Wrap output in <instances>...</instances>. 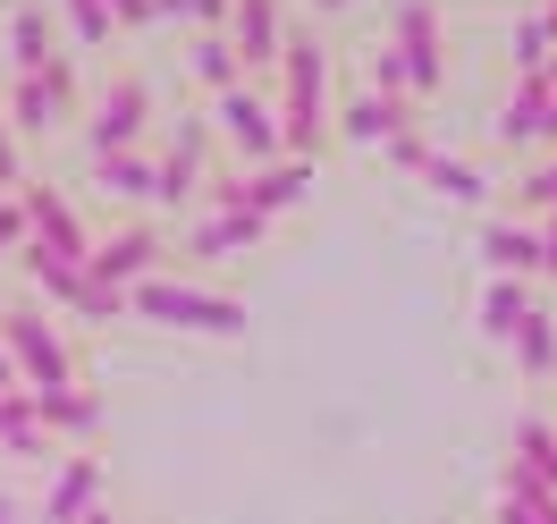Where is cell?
<instances>
[{
	"label": "cell",
	"instance_id": "6da1fadb",
	"mask_svg": "<svg viewBox=\"0 0 557 524\" xmlns=\"http://www.w3.org/2000/svg\"><path fill=\"white\" fill-rule=\"evenodd\" d=\"M278 153L313 161L321 136H330V42L321 35H287L278 51Z\"/></svg>",
	"mask_w": 557,
	"mask_h": 524
},
{
	"label": "cell",
	"instance_id": "7a4b0ae2",
	"mask_svg": "<svg viewBox=\"0 0 557 524\" xmlns=\"http://www.w3.org/2000/svg\"><path fill=\"white\" fill-rule=\"evenodd\" d=\"M127 314H136V321H161V330H186V339H245V305H237V296H211V288L161 280V271L127 288Z\"/></svg>",
	"mask_w": 557,
	"mask_h": 524
},
{
	"label": "cell",
	"instance_id": "3957f363",
	"mask_svg": "<svg viewBox=\"0 0 557 524\" xmlns=\"http://www.w3.org/2000/svg\"><path fill=\"white\" fill-rule=\"evenodd\" d=\"M203 195H211V211H262V220H278V211H296L313 195V161L278 153V161H262L245 178H203Z\"/></svg>",
	"mask_w": 557,
	"mask_h": 524
},
{
	"label": "cell",
	"instance_id": "277c9868",
	"mask_svg": "<svg viewBox=\"0 0 557 524\" xmlns=\"http://www.w3.org/2000/svg\"><path fill=\"white\" fill-rule=\"evenodd\" d=\"M152 136V85L144 76H110L102 102H94V127H85V153L110 161V153H144Z\"/></svg>",
	"mask_w": 557,
	"mask_h": 524
},
{
	"label": "cell",
	"instance_id": "5b68a950",
	"mask_svg": "<svg viewBox=\"0 0 557 524\" xmlns=\"http://www.w3.org/2000/svg\"><path fill=\"white\" fill-rule=\"evenodd\" d=\"M0 355H9L17 389H69V348H60L51 314H0Z\"/></svg>",
	"mask_w": 557,
	"mask_h": 524
},
{
	"label": "cell",
	"instance_id": "8992f818",
	"mask_svg": "<svg viewBox=\"0 0 557 524\" xmlns=\"http://www.w3.org/2000/svg\"><path fill=\"white\" fill-rule=\"evenodd\" d=\"M26 195H17V211H26V237L35 245H51L60 263H85L94 254V237H85V220H76V204L51 186V178H17Z\"/></svg>",
	"mask_w": 557,
	"mask_h": 524
},
{
	"label": "cell",
	"instance_id": "52a82bcc",
	"mask_svg": "<svg viewBox=\"0 0 557 524\" xmlns=\"http://www.w3.org/2000/svg\"><path fill=\"white\" fill-rule=\"evenodd\" d=\"M388 51L406 60V85H414V94H440L448 35H440V9H431V0H397V42H388Z\"/></svg>",
	"mask_w": 557,
	"mask_h": 524
},
{
	"label": "cell",
	"instance_id": "ba28073f",
	"mask_svg": "<svg viewBox=\"0 0 557 524\" xmlns=\"http://www.w3.org/2000/svg\"><path fill=\"white\" fill-rule=\"evenodd\" d=\"M69 102H76V69H69V60H51L42 76H17V85H9V119H17V136H51V127L69 119Z\"/></svg>",
	"mask_w": 557,
	"mask_h": 524
},
{
	"label": "cell",
	"instance_id": "9c48e42d",
	"mask_svg": "<svg viewBox=\"0 0 557 524\" xmlns=\"http://www.w3.org/2000/svg\"><path fill=\"white\" fill-rule=\"evenodd\" d=\"M220 136L262 170V161H278V110L262 102L253 85H228V94H220Z\"/></svg>",
	"mask_w": 557,
	"mask_h": 524
},
{
	"label": "cell",
	"instance_id": "30bf717a",
	"mask_svg": "<svg viewBox=\"0 0 557 524\" xmlns=\"http://www.w3.org/2000/svg\"><path fill=\"white\" fill-rule=\"evenodd\" d=\"M152 263H161V245H152V229H119V237H102L94 254H85V280H102V288H127L152 280Z\"/></svg>",
	"mask_w": 557,
	"mask_h": 524
},
{
	"label": "cell",
	"instance_id": "8fae6325",
	"mask_svg": "<svg viewBox=\"0 0 557 524\" xmlns=\"http://www.w3.org/2000/svg\"><path fill=\"white\" fill-rule=\"evenodd\" d=\"M203 153H211V127L203 119H177L170 144L152 153V161H161V204H186V195L203 186Z\"/></svg>",
	"mask_w": 557,
	"mask_h": 524
},
{
	"label": "cell",
	"instance_id": "7c38bea8",
	"mask_svg": "<svg viewBox=\"0 0 557 524\" xmlns=\"http://www.w3.org/2000/svg\"><path fill=\"white\" fill-rule=\"evenodd\" d=\"M228 42H237L245 69H278V51H287V35H278V0H228Z\"/></svg>",
	"mask_w": 557,
	"mask_h": 524
},
{
	"label": "cell",
	"instance_id": "4fadbf2b",
	"mask_svg": "<svg viewBox=\"0 0 557 524\" xmlns=\"http://www.w3.org/2000/svg\"><path fill=\"white\" fill-rule=\"evenodd\" d=\"M482 263H490V280H532V271H541V237H532L523 220H490Z\"/></svg>",
	"mask_w": 557,
	"mask_h": 524
},
{
	"label": "cell",
	"instance_id": "5bb4252c",
	"mask_svg": "<svg viewBox=\"0 0 557 524\" xmlns=\"http://www.w3.org/2000/svg\"><path fill=\"white\" fill-rule=\"evenodd\" d=\"M397 127H414V102H388V94H355L338 110V136L347 144H388Z\"/></svg>",
	"mask_w": 557,
	"mask_h": 524
},
{
	"label": "cell",
	"instance_id": "9a60e30c",
	"mask_svg": "<svg viewBox=\"0 0 557 524\" xmlns=\"http://www.w3.org/2000/svg\"><path fill=\"white\" fill-rule=\"evenodd\" d=\"M85 508H102V456H60V483H51V524H76Z\"/></svg>",
	"mask_w": 557,
	"mask_h": 524
},
{
	"label": "cell",
	"instance_id": "2e32d148",
	"mask_svg": "<svg viewBox=\"0 0 557 524\" xmlns=\"http://www.w3.org/2000/svg\"><path fill=\"white\" fill-rule=\"evenodd\" d=\"M262 229H271L262 211H203L186 254H245V245H262Z\"/></svg>",
	"mask_w": 557,
	"mask_h": 524
},
{
	"label": "cell",
	"instance_id": "e0dca14e",
	"mask_svg": "<svg viewBox=\"0 0 557 524\" xmlns=\"http://www.w3.org/2000/svg\"><path fill=\"white\" fill-rule=\"evenodd\" d=\"M94 178L119 204H161V161L152 153H110V161H94Z\"/></svg>",
	"mask_w": 557,
	"mask_h": 524
},
{
	"label": "cell",
	"instance_id": "ac0fdd59",
	"mask_svg": "<svg viewBox=\"0 0 557 524\" xmlns=\"http://www.w3.org/2000/svg\"><path fill=\"white\" fill-rule=\"evenodd\" d=\"M35 398V423L42 431H69V440H94L102 431V406L94 398H76V389H26Z\"/></svg>",
	"mask_w": 557,
	"mask_h": 524
},
{
	"label": "cell",
	"instance_id": "d6986e66",
	"mask_svg": "<svg viewBox=\"0 0 557 524\" xmlns=\"http://www.w3.org/2000/svg\"><path fill=\"white\" fill-rule=\"evenodd\" d=\"M51 60H60L51 17H42V9H17V17H9V69H17V76H42Z\"/></svg>",
	"mask_w": 557,
	"mask_h": 524
},
{
	"label": "cell",
	"instance_id": "ffe728a7",
	"mask_svg": "<svg viewBox=\"0 0 557 524\" xmlns=\"http://www.w3.org/2000/svg\"><path fill=\"white\" fill-rule=\"evenodd\" d=\"M26 280L42 288V296H51V305H85V263H60V254H51V245H35L26 237Z\"/></svg>",
	"mask_w": 557,
	"mask_h": 524
},
{
	"label": "cell",
	"instance_id": "44dd1931",
	"mask_svg": "<svg viewBox=\"0 0 557 524\" xmlns=\"http://www.w3.org/2000/svg\"><path fill=\"white\" fill-rule=\"evenodd\" d=\"M0 449L9 456H51V431L35 423V398H26V389H0Z\"/></svg>",
	"mask_w": 557,
	"mask_h": 524
},
{
	"label": "cell",
	"instance_id": "7402d4cb",
	"mask_svg": "<svg viewBox=\"0 0 557 524\" xmlns=\"http://www.w3.org/2000/svg\"><path fill=\"white\" fill-rule=\"evenodd\" d=\"M498 144H549V85H532V76L516 85V102L498 119Z\"/></svg>",
	"mask_w": 557,
	"mask_h": 524
},
{
	"label": "cell",
	"instance_id": "603a6c76",
	"mask_svg": "<svg viewBox=\"0 0 557 524\" xmlns=\"http://www.w3.org/2000/svg\"><path fill=\"white\" fill-rule=\"evenodd\" d=\"M414 178H422V186H440L448 204H490V178L473 170V161H448V153H422Z\"/></svg>",
	"mask_w": 557,
	"mask_h": 524
},
{
	"label": "cell",
	"instance_id": "cb8c5ba5",
	"mask_svg": "<svg viewBox=\"0 0 557 524\" xmlns=\"http://www.w3.org/2000/svg\"><path fill=\"white\" fill-rule=\"evenodd\" d=\"M507 348H516L523 381H549V373H557V314H541V305H532V314H523V330L507 339Z\"/></svg>",
	"mask_w": 557,
	"mask_h": 524
},
{
	"label": "cell",
	"instance_id": "d4e9b609",
	"mask_svg": "<svg viewBox=\"0 0 557 524\" xmlns=\"http://www.w3.org/2000/svg\"><path fill=\"white\" fill-rule=\"evenodd\" d=\"M532 314V280H490L482 288V339H516Z\"/></svg>",
	"mask_w": 557,
	"mask_h": 524
},
{
	"label": "cell",
	"instance_id": "484cf974",
	"mask_svg": "<svg viewBox=\"0 0 557 524\" xmlns=\"http://www.w3.org/2000/svg\"><path fill=\"white\" fill-rule=\"evenodd\" d=\"M195 85H211V94H228V85H245V60H237V42H228V26H211L203 42H195Z\"/></svg>",
	"mask_w": 557,
	"mask_h": 524
},
{
	"label": "cell",
	"instance_id": "4316f807",
	"mask_svg": "<svg viewBox=\"0 0 557 524\" xmlns=\"http://www.w3.org/2000/svg\"><path fill=\"white\" fill-rule=\"evenodd\" d=\"M516 465L532 474V483L557 490V423H549V415H523V423H516Z\"/></svg>",
	"mask_w": 557,
	"mask_h": 524
},
{
	"label": "cell",
	"instance_id": "83f0119b",
	"mask_svg": "<svg viewBox=\"0 0 557 524\" xmlns=\"http://www.w3.org/2000/svg\"><path fill=\"white\" fill-rule=\"evenodd\" d=\"M498 499H507V508H523L532 524H557V490H549V483H532L523 465H507V474H498Z\"/></svg>",
	"mask_w": 557,
	"mask_h": 524
},
{
	"label": "cell",
	"instance_id": "f1b7e54d",
	"mask_svg": "<svg viewBox=\"0 0 557 524\" xmlns=\"http://www.w3.org/2000/svg\"><path fill=\"white\" fill-rule=\"evenodd\" d=\"M549 60H557V35H549V17L532 9L516 26V76H549Z\"/></svg>",
	"mask_w": 557,
	"mask_h": 524
},
{
	"label": "cell",
	"instance_id": "f546056e",
	"mask_svg": "<svg viewBox=\"0 0 557 524\" xmlns=\"http://www.w3.org/2000/svg\"><path fill=\"white\" fill-rule=\"evenodd\" d=\"M516 204L532 211V220H549V211H557V153H549V161H532V170L516 178Z\"/></svg>",
	"mask_w": 557,
	"mask_h": 524
},
{
	"label": "cell",
	"instance_id": "4dcf8cb0",
	"mask_svg": "<svg viewBox=\"0 0 557 524\" xmlns=\"http://www.w3.org/2000/svg\"><path fill=\"white\" fill-rule=\"evenodd\" d=\"M69 9V26L85 35V51H102L110 35H119V17H110V0H60Z\"/></svg>",
	"mask_w": 557,
	"mask_h": 524
},
{
	"label": "cell",
	"instance_id": "1f68e13d",
	"mask_svg": "<svg viewBox=\"0 0 557 524\" xmlns=\"http://www.w3.org/2000/svg\"><path fill=\"white\" fill-rule=\"evenodd\" d=\"M152 17H195V26H228V0H152Z\"/></svg>",
	"mask_w": 557,
	"mask_h": 524
},
{
	"label": "cell",
	"instance_id": "d6a6232c",
	"mask_svg": "<svg viewBox=\"0 0 557 524\" xmlns=\"http://www.w3.org/2000/svg\"><path fill=\"white\" fill-rule=\"evenodd\" d=\"M110 17H119V35H127V26H152V0H110Z\"/></svg>",
	"mask_w": 557,
	"mask_h": 524
},
{
	"label": "cell",
	"instance_id": "836d02e7",
	"mask_svg": "<svg viewBox=\"0 0 557 524\" xmlns=\"http://www.w3.org/2000/svg\"><path fill=\"white\" fill-rule=\"evenodd\" d=\"M9 245H26V211L17 204H0V254H9Z\"/></svg>",
	"mask_w": 557,
	"mask_h": 524
},
{
	"label": "cell",
	"instance_id": "e575fe53",
	"mask_svg": "<svg viewBox=\"0 0 557 524\" xmlns=\"http://www.w3.org/2000/svg\"><path fill=\"white\" fill-rule=\"evenodd\" d=\"M541 280H557V211L541 220Z\"/></svg>",
	"mask_w": 557,
	"mask_h": 524
},
{
	"label": "cell",
	"instance_id": "d590c367",
	"mask_svg": "<svg viewBox=\"0 0 557 524\" xmlns=\"http://www.w3.org/2000/svg\"><path fill=\"white\" fill-rule=\"evenodd\" d=\"M0 186H17V144H9V127H0Z\"/></svg>",
	"mask_w": 557,
	"mask_h": 524
},
{
	"label": "cell",
	"instance_id": "8d00e7d4",
	"mask_svg": "<svg viewBox=\"0 0 557 524\" xmlns=\"http://www.w3.org/2000/svg\"><path fill=\"white\" fill-rule=\"evenodd\" d=\"M498 524H532V516H523V508H507V499H498Z\"/></svg>",
	"mask_w": 557,
	"mask_h": 524
},
{
	"label": "cell",
	"instance_id": "74e56055",
	"mask_svg": "<svg viewBox=\"0 0 557 524\" xmlns=\"http://www.w3.org/2000/svg\"><path fill=\"white\" fill-rule=\"evenodd\" d=\"M76 524H119V516H102V508H85V516H76Z\"/></svg>",
	"mask_w": 557,
	"mask_h": 524
},
{
	"label": "cell",
	"instance_id": "f35d334b",
	"mask_svg": "<svg viewBox=\"0 0 557 524\" xmlns=\"http://www.w3.org/2000/svg\"><path fill=\"white\" fill-rule=\"evenodd\" d=\"M549 153H557V94H549Z\"/></svg>",
	"mask_w": 557,
	"mask_h": 524
},
{
	"label": "cell",
	"instance_id": "ab89813d",
	"mask_svg": "<svg viewBox=\"0 0 557 524\" xmlns=\"http://www.w3.org/2000/svg\"><path fill=\"white\" fill-rule=\"evenodd\" d=\"M9 381H17V373H9V355H0V389H9Z\"/></svg>",
	"mask_w": 557,
	"mask_h": 524
},
{
	"label": "cell",
	"instance_id": "60d3db41",
	"mask_svg": "<svg viewBox=\"0 0 557 524\" xmlns=\"http://www.w3.org/2000/svg\"><path fill=\"white\" fill-rule=\"evenodd\" d=\"M541 17H549V35H557V0H549V9H541Z\"/></svg>",
	"mask_w": 557,
	"mask_h": 524
},
{
	"label": "cell",
	"instance_id": "b9f144b4",
	"mask_svg": "<svg viewBox=\"0 0 557 524\" xmlns=\"http://www.w3.org/2000/svg\"><path fill=\"white\" fill-rule=\"evenodd\" d=\"M313 9H347V0H313Z\"/></svg>",
	"mask_w": 557,
	"mask_h": 524
},
{
	"label": "cell",
	"instance_id": "7bdbcfd3",
	"mask_svg": "<svg viewBox=\"0 0 557 524\" xmlns=\"http://www.w3.org/2000/svg\"><path fill=\"white\" fill-rule=\"evenodd\" d=\"M0 524H9V499H0Z\"/></svg>",
	"mask_w": 557,
	"mask_h": 524
}]
</instances>
